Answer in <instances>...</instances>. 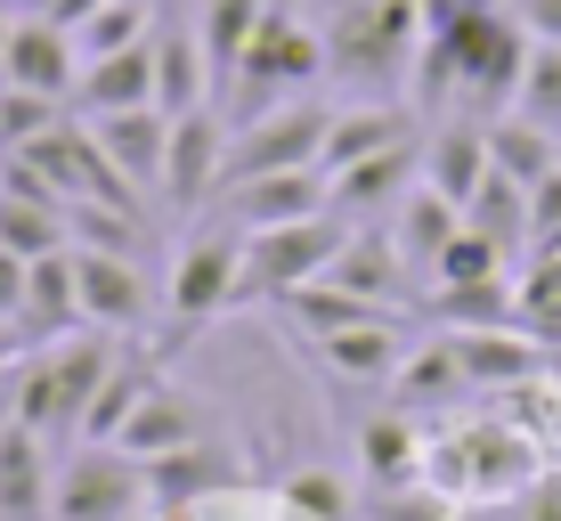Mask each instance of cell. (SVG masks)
<instances>
[{
	"label": "cell",
	"mask_w": 561,
	"mask_h": 521,
	"mask_svg": "<svg viewBox=\"0 0 561 521\" xmlns=\"http://www.w3.org/2000/svg\"><path fill=\"white\" fill-rule=\"evenodd\" d=\"M106 449H123V456H139V465H154V456H180V449H196V408H187L171 383H154V392L130 408V423L106 440Z\"/></svg>",
	"instance_id": "25"
},
{
	"label": "cell",
	"mask_w": 561,
	"mask_h": 521,
	"mask_svg": "<svg viewBox=\"0 0 561 521\" xmlns=\"http://www.w3.org/2000/svg\"><path fill=\"white\" fill-rule=\"evenodd\" d=\"M423 449H432V440L415 432V416L408 408H391V416H375L358 432V465L382 480V489H399V480H415L423 473Z\"/></svg>",
	"instance_id": "30"
},
{
	"label": "cell",
	"mask_w": 561,
	"mask_h": 521,
	"mask_svg": "<svg viewBox=\"0 0 561 521\" xmlns=\"http://www.w3.org/2000/svg\"><path fill=\"white\" fill-rule=\"evenodd\" d=\"M154 480L139 456L106 449V440H82V449L57 465L49 489V521H154Z\"/></svg>",
	"instance_id": "5"
},
{
	"label": "cell",
	"mask_w": 561,
	"mask_h": 521,
	"mask_svg": "<svg viewBox=\"0 0 561 521\" xmlns=\"http://www.w3.org/2000/svg\"><path fill=\"white\" fill-rule=\"evenodd\" d=\"M325 204V171H253V180H228L211 196V220L228 228H285V220H318Z\"/></svg>",
	"instance_id": "11"
},
{
	"label": "cell",
	"mask_w": 561,
	"mask_h": 521,
	"mask_svg": "<svg viewBox=\"0 0 561 521\" xmlns=\"http://www.w3.org/2000/svg\"><path fill=\"white\" fill-rule=\"evenodd\" d=\"M325 82V42H318V25H301L285 0H268V16L253 25V42H244L237 57V73L220 82V106L228 123H253V114L268 106H285V99H309V90Z\"/></svg>",
	"instance_id": "3"
},
{
	"label": "cell",
	"mask_w": 561,
	"mask_h": 521,
	"mask_svg": "<svg viewBox=\"0 0 561 521\" xmlns=\"http://www.w3.org/2000/svg\"><path fill=\"white\" fill-rule=\"evenodd\" d=\"M415 180H423V139H399V147H382V156L334 171V180H325V204H334L342 220H391V204L408 196Z\"/></svg>",
	"instance_id": "15"
},
{
	"label": "cell",
	"mask_w": 561,
	"mask_h": 521,
	"mask_svg": "<svg viewBox=\"0 0 561 521\" xmlns=\"http://www.w3.org/2000/svg\"><path fill=\"white\" fill-rule=\"evenodd\" d=\"M463 228H480V237L520 269L529 261V188L505 180V171H489V180L472 188V204H463Z\"/></svg>",
	"instance_id": "27"
},
{
	"label": "cell",
	"mask_w": 561,
	"mask_h": 521,
	"mask_svg": "<svg viewBox=\"0 0 561 521\" xmlns=\"http://www.w3.org/2000/svg\"><path fill=\"white\" fill-rule=\"evenodd\" d=\"M0 351H9V326H0Z\"/></svg>",
	"instance_id": "43"
},
{
	"label": "cell",
	"mask_w": 561,
	"mask_h": 521,
	"mask_svg": "<svg viewBox=\"0 0 561 521\" xmlns=\"http://www.w3.org/2000/svg\"><path fill=\"white\" fill-rule=\"evenodd\" d=\"M114 351H123V342L90 335V326L25 351V366L9 375V423H25V432H42V440H57V432L82 440V416H90V399H99Z\"/></svg>",
	"instance_id": "2"
},
{
	"label": "cell",
	"mask_w": 561,
	"mask_h": 521,
	"mask_svg": "<svg viewBox=\"0 0 561 521\" xmlns=\"http://www.w3.org/2000/svg\"><path fill=\"white\" fill-rule=\"evenodd\" d=\"M505 114H520V123H537V131H553V139H561V49L553 42L529 49V73H520V90H513Z\"/></svg>",
	"instance_id": "35"
},
{
	"label": "cell",
	"mask_w": 561,
	"mask_h": 521,
	"mask_svg": "<svg viewBox=\"0 0 561 521\" xmlns=\"http://www.w3.org/2000/svg\"><path fill=\"white\" fill-rule=\"evenodd\" d=\"M9 25H16V16H9V9H0V49H9Z\"/></svg>",
	"instance_id": "42"
},
{
	"label": "cell",
	"mask_w": 561,
	"mask_h": 521,
	"mask_svg": "<svg viewBox=\"0 0 561 521\" xmlns=\"http://www.w3.org/2000/svg\"><path fill=\"white\" fill-rule=\"evenodd\" d=\"M25 253H9V245H0V326H9L16 310H25Z\"/></svg>",
	"instance_id": "40"
},
{
	"label": "cell",
	"mask_w": 561,
	"mask_h": 521,
	"mask_svg": "<svg viewBox=\"0 0 561 521\" xmlns=\"http://www.w3.org/2000/svg\"><path fill=\"white\" fill-rule=\"evenodd\" d=\"M73 73H82V49L57 16H16L9 25V49H0V82L16 90H42V99H66L73 106Z\"/></svg>",
	"instance_id": "13"
},
{
	"label": "cell",
	"mask_w": 561,
	"mask_h": 521,
	"mask_svg": "<svg viewBox=\"0 0 561 521\" xmlns=\"http://www.w3.org/2000/svg\"><path fill=\"white\" fill-rule=\"evenodd\" d=\"M399 139H423V131H415V114L399 106V99H351V106H334V114H325L318 171L334 180V171H351V163H366V156H382V147H399Z\"/></svg>",
	"instance_id": "14"
},
{
	"label": "cell",
	"mask_w": 561,
	"mask_h": 521,
	"mask_svg": "<svg viewBox=\"0 0 561 521\" xmlns=\"http://www.w3.org/2000/svg\"><path fill=\"white\" fill-rule=\"evenodd\" d=\"M123 106H154V42L82 57V73H73V114H123Z\"/></svg>",
	"instance_id": "23"
},
{
	"label": "cell",
	"mask_w": 561,
	"mask_h": 521,
	"mask_svg": "<svg viewBox=\"0 0 561 521\" xmlns=\"http://www.w3.org/2000/svg\"><path fill=\"white\" fill-rule=\"evenodd\" d=\"M505 9L520 16V33H529V42H553V49H561V0H505Z\"/></svg>",
	"instance_id": "39"
},
{
	"label": "cell",
	"mask_w": 561,
	"mask_h": 521,
	"mask_svg": "<svg viewBox=\"0 0 561 521\" xmlns=\"http://www.w3.org/2000/svg\"><path fill=\"white\" fill-rule=\"evenodd\" d=\"M82 123H90V139H99L114 180L154 204V188H163V147H171V114L163 106H123V114H82Z\"/></svg>",
	"instance_id": "12"
},
{
	"label": "cell",
	"mask_w": 561,
	"mask_h": 521,
	"mask_svg": "<svg viewBox=\"0 0 561 521\" xmlns=\"http://www.w3.org/2000/svg\"><path fill=\"white\" fill-rule=\"evenodd\" d=\"M154 106H163V114L211 106L204 42H196V25H180V16H154Z\"/></svg>",
	"instance_id": "24"
},
{
	"label": "cell",
	"mask_w": 561,
	"mask_h": 521,
	"mask_svg": "<svg viewBox=\"0 0 561 521\" xmlns=\"http://www.w3.org/2000/svg\"><path fill=\"white\" fill-rule=\"evenodd\" d=\"M228 302H244V237L204 212V228L163 261V310L180 326H211Z\"/></svg>",
	"instance_id": "6"
},
{
	"label": "cell",
	"mask_w": 561,
	"mask_h": 521,
	"mask_svg": "<svg viewBox=\"0 0 561 521\" xmlns=\"http://www.w3.org/2000/svg\"><path fill=\"white\" fill-rule=\"evenodd\" d=\"M325 285H342V294H358V302H382V310H408V294H415V278H408V261H399V245L382 237V220H351Z\"/></svg>",
	"instance_id": "16"
},
{
	"label": "cell",
	"mask_w": 561,
	"mask_h": 521,
	"mask_svg": "<svg viewBox=\"0 0 561 521\" xmlns=\"http://www.w3.org/2000/svg\"><path fill=\"white\" fill-rule=\"evenodd\" d=\"M537 440L520 432L513 416H463L456 432H439L432 449H423V480H432L439 497H505V489H520L529 480V465H537Z\"/></svg>",
	"instance_id": "4"
},
{
	"label": "cell",
	"mask_w": 561,
	"mask_h": 521,
	"mask_svg": "<svg viewBox=\"0 0 561 521\" xmlns=\"http://www.w3.org/2000/svg\"><path fill=\"white\" fill-rule=\"evenodd\" d=\"M456 228H463V204H448V196H439V188H423V180H415L408 196L391 204V220H382V237L399 245V261H408V278L423 285V278H432V261L448 253V237H456Z\"/></svg>",
	"instance_id": "20"
},
{
	"label": "cell",
	"mask_w": 561,
	"mask_h": 521,
	"mask_svg": "<svg viewBox=\"0 0 561 521\" xmlns=\"http://www.w3.org/2000/svg\"><path fill=\"white\" fill-rule=\"evenodd\" d=\"M147 278H154L147 261L73 245V302H82V326L90 335H139V326L154 318V285Z\"/></svg>",
	"instance_id": "10"
},
{
	"label": "cell",
	"mask_w": 561,
	"mask_h": 521,
	"mask_svg": "<svg viewBox=\"0 0 561 521\" xmlns=\"http://www.w3.org/2000/svg\"><path fill=\"white\" fill-rule=\"evenodd\" d=\"M33 9H42V16H57V25H66V33H73V25H82V16H90V9H99V0H33Z\"/></svg>",
	"instance_id": "41"
},
{
	"label": "cell",
	"mask_w": 561,
	"mask_h": 521,
	"mask_svg": "<svg viewBox=\"0 0 561 521\" xmlns=\"http://www.w3.org/2000/svg\"><path fill=\"white\" fill-rule=\"evenodd\" d=\"M513 326H520V335H537V342H561V253L520 261V278H513Z\"/></svg>",
	"instance_id": "33"
},
{
	"label": "cell",
	"mask_w": 561,
	"mask_h": 521,
	"mask_svg": "<svg viewBox=\"0 0 561 521\" xmlns=\"http://www.w3.org/2000/svg\"><path fill=\"white\" fill-rule=\"evenodd\" d=\"M318 42H325V82L358 90V99H382V90L415 82L423 0H334Z\"/></svg>",
	"instance_id": "1"
},
{
	"label": "cell",
	"mask_w": 561,
	"mask_h": 521,
	"mask_svg": "<svg viewBox=\"0 0 561 521\" xmlns=\"http://www.w3.org/2000/svg\"><path fill=\"white\" fill-rule=\"evenodd\" d=\"M553 156H561V139H553Z\"/></svg>",
	"instance_id": "44"
},
{
	"label": "cell",
	"mask_w": 561,
	"mask_h": 521,
	"mask_svg": "<svg viewBox=\"0 0 561 521\" xmlns=\"http://www.w3.org/2000/svg\"><path fill=\"white\" fill-rule=\"evenodd\" d=\"M66 99H42V90H16V82H0V156H16V147H33L42 131L66 123Z\"/></svg>",
	"instance_id": "36"
},
{
	"label": "cell",
	"mask_w": 561,
	"mask_h": 521,
	"mask_svg": "<svg viewBox=\"0 0 561 521\" xmlns=\"http://www.w3.org/2000/svg\"><path fill=\"white\" fill-rule=\"evenodd\" d=\"M220 180H228V114H220V106L171 114V147H163V188H154V204H171V212H211Z\"/></svg>",
	"instance_id": "9"
},
{
	"label": "cell",
	"mask_w": 561,
	"mask_h": 521,
	"mask_svg": "<svg viewBox=\"0 0 561 521\" xmlns=\"http://www.w3.org/2000/svg\"><path fill=\"white\" fill-rule=\"evenodd\" d=\"M154 16H163V0H99V9L73 25V49H82V57L139 49V42H154Z\"/></svg>",
	"instance_id": "31"
},
{
	"label": "cell",
	"mask_w": 561,
	"mask_h": 521,
	"mask_svg": "<svg viewBox=\"0 0 561 521\" xmlns=\"http://www.w3.org/2000/svg\"><path fill=\"white\" fill-rule=\"evenodd\" d=\"M480 180H489V123L480 114H432V131H423V188H439L448 204H472Z\"/></svg>",
	"instance_id": "18"
},
{
	"label": "cell",
	"mask_w": 561,
	"mask_h": 521,
	"mask_svg": "<svg viewBox=\"0 0 561 521\" xmlns=\"http://www.w3.org/2000/svg\"><path fill=\"white\" fill-rule=\"evenodd\" d=\"M261 16H268V0H196V9H187V25H196V42H204V66H211V99H220V82L237 73V57H244Z\"/></svg>",
	"instance_id": "28"
},
{
	"label": "cell",
	"mask_w": 561,
	"mask_h": 521,
	"mask_svg": "<svg viewBox=\"0 0 561 521\" xmlns=\"http://www.w3.org/2000/svg\"><path fill=\"white\" fill-rule=\"evenodd\" d=\"M277 506L294 521H351V489H342L334 473H285Z\"/></svg>",
	"instance_id": "37"
},
{
	"label": "cell",
	"mask_w": 561,
	"mask_h": 521,
	"mask_svg": "<svg viewBox=\"0 0 561 521\" xmlns=\"http://www.w3.org/2000/svg\"><path fill=\"white\" fill-rule=\"evenodd\" d=\"M496 278H513V261L496 253L480 228H456L448 253H439V261H432V278H423V294H432V285H496Z\"/></svg>",
	"instance_id": "34"
},
{
	"label": "cell",
	"mask_w": 561,
	"mask_h": 521,
	"mask_svg": "<svg viewBox=\"0 0 561 521\" xmlns=\"http://www.w3.org/2000/svg\"><path fill=\"white\" fill-rule=\"evenodd\" d=\"M325 114L318 99H285L253 114V123H228V180H253V171H318V139H325ZM220 180V188H228Z\"/></svg>",
	"instance_id": "8"
},
{
	"label": "cell",
	"mask_w": 561,
	"mask_h": 521,
	"mask_svg": "<svg viewBox=\"0 0 561 521\" xmlns=\"http://www.w3.org/2000/svg\"><path fill=\"white\" fill-rule=\"evenodd\" d=\"M553 163H561V156H553V131L520 123V114H496V123H489V171H505V180L537 188Z\"/></svg>",
	"instance_id": "32"
},
{
	"label": "cell",
	"mask_w": 561,
	"mask_h": 521,
	"mask_svg": "<svg viewBox=\"0 0 561 521\" xmlns=\"http://www.w3.org/2000/svg\"><path fill=\"white\" fill-rule=\"evenodd\" d=\"M537 253H561V163L529 188V261Z\"/></svg>",
	"instance_id": "38"
},
{
	"label": "cell",
	"mask_w": 561,
	"mask_h": 521,
	"mask_svg": "<svg viewBox=\"0 0 561 521\" xmlns=\"http://www.w3.org/2000/svg\"><path fill=\"white\" fill-rule=\"evenodd\" d=\"M456 359H463V383H472V399L489 392H520L529 375H546V342L520 335V326H480V335H448Z\"/></svg>",
	"instance_id": "19"
},
{
	"label": "cell",
	"mask_w": 561,
	"mask_h": 521,
	"mask_svg": "<svg viewBox=\"0 0 561 521\" xmlns=\"http://www.w3.org/2000/svg\"><path fill=\"white\" fill-rule=\"evenodd\" d=\"M0 245L25 253V261H42V253L66 245V196L42 188L25 163H9V156H0Z\"/></svg>",
	"instance_id": "17"
},
{
	"label": "cell",
	"mask_w": 561,
	"mask_h": 521,
	"mask_svg": "<svg viewBox=\"0 0 561 521\" xmlns=\"http://www.w3.org/2000/svg\"><path fill=\"white\" fill-rule=\"evenodd\" d=\"M244 237V294H301V285H318L325 269H334L342 237H351V220L342 212H318V220H285V228H237Z\"/></svg>",
	"instance_id": "7"
},
{
	"label": "cell",
	"mask_w": 561,
	"mask_h": 521,
	"mask_svg": "<svg viewBox=\"0 0 561 521\" xmlns=\"http://www.w3.org/2000/svg\"><path fill=\"white\" fill-rule=\"evenodd\" d=\"M391 399L399 408H439V399H472V383H463V359H456V342L448 335H423L408 359H399V375H391Z\"/></svg>",
	"instance_id": "26"
},
{
	"label": "cell",
	"mask_w": 561,
	"mask_h": 521,
	"mask_svg": "<svg viewBox=\"0 0 561 521\" xmlns=\"http://www.w3.org/2000/svg\"><path fill=\"white\" fill-rule=\"evenodd\" d=\"M49 489H57L49 440L0 416V521H49Z\"/></svg>",
	"instance_id": "21"
},
{
	"label": "cell",
	"mask_w": 561,
	"mask_h": 521,
	"mask_svg": "<svg viewBox=\"0 0 561 521\" xmlns=\"http://www.w3.org/2000/svg\"><path fill=\"white\" fill-rule=\"evenodd\" d=\"M415 351V335L399 318H366V326H342V335H318V359H325V375H342V383H382L391 392V375H399V359Z\"/></svg>",
	"instance_id": "22"
},
{
	"label": "cell",
	"mask_w": 561,
	"mask_h": 521,
	"mask_svg": "<svg viewBox=\"0 0 561 521\" xmlns=\"http://www.w3.org/2000/svg\"><path fill=\"white\" fill-rule=\"evenodd\" d=\"M154 359L147 351H114V366H106V383H99V399H90V416H82V440H114L130 423V408L154 392Z\"/></svg>",
	"instance_id": "29"
}]
</instances>
